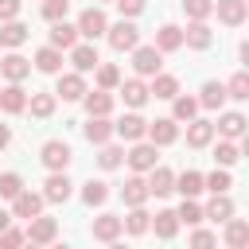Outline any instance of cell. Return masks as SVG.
<instances>
[{"label":"cell","mask_w":249,"mask_h":249,"mask_svg":"<svg viewBox=\"0 0 249 249\" xmlns=\"http://www.w3.org/2000/svg\"><path fill=\"white\" fill-rule=\"evenodd\" d=\"M105 35H109V47H113V51H132V47L140 43V27H136L132 19H121V23L105 27Z\"/></svg>","instance_id":"1"},{"label":"cell","mask_w":249,"mask_h":249,"mask_svg":"<svg viewBox=\"0 0 249 249\" xmlns=\"http://www.w3.org/2000/svg\"><path fill=\"white\" fill-rule=\"evenodd\" d=\"M144 136H148L156 148H163V144H175V140H179V121H175V117H156V121L144 128Z\"/></svg>","instance_id":"2"},{"label":"cell","mask_w":249,"mask_h":249,"mask_svg":"<svg viewBox=\"0 0 249 249\" xmlns=\"http://www.w3.org/2000/svg\"><path fill=\"white\" fill-rule=\"evenodd\" d=\"M39 160H43L51 171H66V167H70V160H74V152H70V144H66V140H47V144H43V152H39Z\"/></svg>","instance_id":"3"},{"label":"cell","mask_w":249,"mask_h":249,"mask_svg":"<svg viewBox=\"0 0 249 249\" xmlns=\"http://www.w3.org/2000/svg\"><path fill=\"white\" fill-rule=\"evenodd\" d=\"M23 237H27L31 245H51V241L58 237V222L35 214V218H27V233H23Z\"/></svg>","instance_id":"4"},{"label":"cell","mask_w":249,"mask_h":249,"mask_svg":"<svg viewBox=\"0 0 249 249\" xmlns=\"http://www.w3.org/2000/svg\"><path fill=\"white\" fill-rule=\"evenodd\" d=\"M74 27H78V35H86V39H101V35H105V27H109V19H105V12L93 4V8H86V12L78 16V23H74Z\"/></svg>","instance_id":"5"},{"label":"cell","mask_w":249,"mask_h":249,"mask_svg":"<svg viewBox=\"0 0 249 249\" xmlns=\"http://www.w3.org/2000/svg\"><path fill=\"white\" fill-rule=\"evenodd\" d=\"M132 66H136V74L140 78H152V74H160V66H163V54L156 51V47H132Z\"/></svg>","instance_id":"6"},{"label":"cell","mask_w":249,"mask_h":249,"mask_svg":"<svg viewBox=\"0 0 249 249\" xmlns=\"http://www.w3.org/2000/svg\"><path fill=\"white\" fill-rule=\"evenodd\" d=\"M128 167L132 171H152L156 163H160V156H156V144L148 140V144H140V140H132V148H128Z\"/></svg>","instance_id":"7"},{"label":"cell","mask_w":249,"mask_h":249,"mask_svg":"<svg viewBox=\"0 0 249 249\" xmlns=\"http://www.w3.org/2000/svg\"><path fill=\"white\" fill-rule=\"evenodd\" d=\"M214 12L226 27H241L249 16V0H214Z\"/></svg>","instance_id":"8"},{"label":"cell","mask_w":249,"mask_h":249,"mask_svg":"<svg viewBox=\"0 0 249 249\" xmlns=\"http://www.w3.org/2000/svg\"><path fill=\"white\" fill-rule=\"evenodd\" d=\"M82 93H86V78L74 70V74H62L58 70V86H54V97H62V101H82Z\"/></svg>","instance_id":"9"},{"label":"cell","mask_w":249,"mask_h":249,"mask_svg":"<svg viewBox=\"0 0 249 249\" xmlns=\"http://www.w3.org/2000/svg\"><path fill=\"white\" fill-rule=\"evenodd\" d=\"M74 195V183L66 179V171H51V179L43 183V198L47 202H66Z\"/></svg>","instance_id":"10"},{"label":"cell","mask_w":249,"mask_h":249,"mask_svg":"<svg viewBox=\"0 0 249 249\" xmlns=\"http://www.w3.org/2000/svg\"><path fill=\"white\" fill-rule=\"evenodd\" d=\"M43 195H35V191H19L16 198H12V218H35V214H43Z\"/></svg>","instance_id":"11"},{"label":"cell","mask_w":249,"mask_h":249,"mask_svg":"<svg viewBox=\"0 0 249 249\" xmlns=\"http://www.w3.org/2000/svg\"><path fill=\"white\" fill-rule=\"evenodd\" d=\"M144 183H148V195H160V198H163V195H171V191H175V171L156 163V167L148 171V179H144Z\"/></svg>","instance_id":"12"},{"label":"cell","mask_w":249,"mask_h":249,"mask_svg":"<svg viewBox=\"0 0 249 249\" xmlns=\"http://www.w3.org/2000/svg\"><path fill=\"white\" fill-rule=\"evenodd\" d=\"M183 43H187V47H195V51H206V47L214 43V31L206 27V19H191V23H187V31H183Z\"/></svg>","instance_id":"13"},{"label":"cell","mask_w":249,"mask_h":249,"mask_svg":"<svg viewBox=\"0 0 249 249\" xmlns=\"http://www.w3.org/2000/svg\"><path fill=\"white\" fill-rule=\"evenodd\" d=\"M70 62H74L78 74H89L101 58H97V47H93V43H74V47H70Z\"/></svg>","instance_id":"14"},{"label":"cell","mask_w":249,"mask_h":249,"mask_svg":"<svg viewBox=\"0 0 249 249\" xmlns=\"http://www.w3.org/2000/svg\"><path fill=\"white\" fill-rule=\"evenodd\" d=\"M82 101H86V113L89 117H109L113 113V93L109 89H86Z\"/></svg>","instance_id":"15"},{"label":"cell","mask_w":249,"mask_h":249,"mask_svg":"<svg viewBox=\"0 0 249 249\" xmlns=\"http://www.w3.org/2000/svg\"><path fill=\"white\" fill-rule=\"evenodd\" d=\"M0 74H4L8 82H23V78L31 74V62H27L23 54H16V51H12V54H0Z\"/></svg>","instance_id":"16"},{"label":"cell","mask_w":249,"mask_h":249,"mask_svg":"<svg viewBox=\"0 0 249 249\" xmlns=\"http://www.w3.org/2000/svg\"><path fill=\"white\" fill-rule=\"evenodd\" d=\"M23 109H27L23 86H19V82H8V86L0 89V113H23Z\"/></svg>","instance_id":"17"},{"label":"cell","mask_w":249,"mask_h":249,"mask_svg":"<svg viewBox=\"0 0 249 249\" xmlns=\"http://www.w3.org/2000/svg\"><path fill=\"white\" fill-rule=\"evenodd\" d=\"M27 35H31V31H27V23H19V19H4V23H0V47H12V51H16V47L27 43Z\"/></svg>","instance_id":"18"},{"label":"cell","mask_w":249,"mask_h":249,"mask_svg":"<svg viewBox=\"0 0 249 249\" xmlns=\"http://www.w3.org/2000/svg\"><path fill=\"white\" fill-rule=\"evenodd\" d=\"M160 54H171V51H179L183 47V27H175V23H163L160 31H156V43H152Z\"/></svg>","instance_id":"19"},{"label":"cell","mask_w":249,"mask_h":249,"mask_svg":"<svg viewBox=\"0 0 249 249\" xmlns=\"http://www.w3.org/2000/svg\"><path fill=\"white\" fill-rule=\"evenodd\" d=\"M144 128H148V121H144L140 113H124V117L113 124V132H117L121 140H140V136H144Z\"/></svg>","instance_id":"20"},{"label":"cell","mask_w":249,"mask_h":249,"mask_svg":"<svg viewBox=\"0 0 249 249\" xmlns=\"http://www.w3.org/2000/svg\"><path fill=\"white\" fill-rule=\"evenodd\" d=\"M74 43H78V27H74V23H66V19H54V23H51V47L70 51Z\"/></svg>","instance_id":"21"},{"label":"cell","mask_w":249,"mask_h":249,"mask_svg":"<svg viewBox=\"0 0 249 249\" xmlns=\"http://www.w3.org/2000/svg\"><path fill=\"white\" fill-rule=\"evenodd\" d=\"M35 70H39V74H58V70H62V51L51 47V43L39 47V51H35Z\"/></svg>","instance_id":"22"},{"label":"cell","mask_w":249,"mask_h":249,"mask_svg":"<svg viewBox=\"0 0 249 249\" xmlns=\"http://www.w3.org/2000/svg\"><path fill=\"white\" fill-rule=\"evenodd\" d=\"M210 140H214V121H195L191 117L187 121V144L191 148H206Z\"/></svg>","instance_id":"23"},{"label":"cell","mask_w":249,"mask_h":249,"mask_svg":"<svg viewBox=\"0 0 249 249\" xmlns=\"http://www.w3.org/2000/svg\"><path fill=\"white\" fill-rule=\"evenodd\" d=\"M121 198H124V206H144L152 195H148V183H144L140 175H132V179H124V187H121Z\"/></svg>","instance_id":"24"},{"label":"cell","mask_w":249,"mask_h":249,"mask_svg":"<svg viewBox=\"0 0 249 249\" xmlns=\"http://www.w3.org/2000/svg\"><path fill=\"white\" fill-rule=\"evenodd\" d=\"M124 230H121V218L117 214H101L93 218V241H117Z\"/></svg>","instance_id":"25"},{"label":"cell","mask_w":249,"mask_h":249,"mask_svg":"<svg viewBox=\"0 0 249 249\" xmlns=\"http://www.w3.org/2000/svg\"><path fill=\"white\" fill-rule=\"evenodd\" d=\"M121 86V97H124V105H132V109H140L152 93H148V86L140 82V78H128V82H117Z\"/></svg>","instance_id":"26"},{"label":"cell","mask_w":249,"mask_h":249,"mask_svg":"<svg viewBox=\"0 0 249 249\" xmlns=\"http://www.w3.org/2000/svg\"><path fill=\"white\" fill-rule=\"evenodd\" d=\"M245 124H249V121H245L241 113H222L218 124H214V132H222L226 140H237V136H245Z\"/></svg>","instance_id":"27"},{"label":"cell","mask_w":249,"mask_h":249,"mask_svg":"<svg viewBox=\"0 0 249 249\" xmlns=\"http://www.w3.org/2000/svg\"><path fill=\"white\" fill-rule=\"evenodd\" d=\"M148 222H152V214L144 206H128V218H121V230L132 233V237H140V233H148Z\"/></svg>","instance_id":"28"},{"label":"cell","mask_w":249,"mask_h":249,"mask_svg":"<svg viewBox=\"0 0 249 249\" xmlns=\"http://www.w3.org/2000/svg\"><path fill=\"white\" fill-rule=\"evenodd\" d=\"M148 230H156V237H163V241H171L175 233H179V218H175V210H160L152 222H148Z\"/></svg>","instance_id":"29"},{"label":"cell","mask_w":249,"mask_h":249,"mask_svg":"<svg viewBox=\"0 0 249 249\" xmlns=\"http://www.w3.org/2000/svg\"><path fill=\"white\" fill-rule=\"evenodd\" d=\"M202 218H210V222H226V218H233V202H230V195H226V191L214 195L210 206H202Z\"/></svg>","instance_id":"30"},{"label":"cell","mask_w":249,"mask_h":249,"mask_svg":"<svg viewBox=\"0 0 249 249\" xmlns=\"http://www.w3.org/2000/svg\"><path fill=\"white\" fill-rule=\"evenodd\" d=\"M226 245H230V249L249 245V222H245V218H226Z\"/></svg>","instance_id":"31"},{"label":"cell","mask_w":249,"mask_h":249,"mask_svg":"<svg viewBox=\"0 0 249 249\" xmlns=\"http://www.w3.org/2000/svg\"><path fill=\"white\" fill-rule=\"evenodd\" d=\"M148 93H156V97L171 101V97L179 93V78H175V74H152V86H148Z\"/></svg>","instance_id":"32"},{"label":"cell","mask_w":249,"mask_h":249,"mask_svg":"<svg viewBox=\"0 0 249 249\" xmlns=\"http://www.w3.org/2000/svg\"><path fill=\"white\" fill-rule=\"evenodd\" d=\"M82 132H86V140H89V144H105V140L113 136V124H109V117H89Z\"/></svg>","instance_id":"33"},{"label":"cell","mask_w":249,"mask_h":249,"mask_svg":"<svg viewBox=\"0 0 249 249\" xmlns=\"http://www.w3.org/2000/svg\"><path fill=\"white\" fill-rule=\"evenodd\" d=\"M198 105H202V109H222V105H226V86H222V82H206Z\"/></svg>","instance_id":"34"},{"label":"cell","mask_w":249,"mask_h":249,"mask_svg":"<svg viewBox=\"0 0 249 249\" xmlns=\"http://www.w3.org/2000/svg\"><path fill=\"white\" fill-rule=\"evenodd\" d=\"M101 148V156H97V163H101V171H117L121 163H124V148H117V144H97Z\"/></svg>","instance_id":"35"},{"label":"cell","mask_w":249,"mask_h":249,"mask_svg":"<svg viewBox=\"0 0 249 249\" xmlns=\"http://www.w3.org/2000/svg\"><path fill=\"white\" fill-rule=\"evenodd\" d=\"M175 191H179L183 198L202 195V175H198V171H183V175H175Z\"/></svg>","instance_id":"36"},{"label":"cell","mask_w":249,"mask_h":249,"mask_svg":"<svg viewBox=\"0 0 249 249\" xmlns=\"http://www.w3.org/2000/svg\"><path fill=\"white\" fill-rule=\"evenodd\" d=\"M230 187H233V179H230V171H226V167H218V171L202 175V191H210V195H222V191H230Z\"/></svg>","instance_id":"37"},{"label":"cell","mask_w":249,"mask_h":249,"mask_svg":"<svg viewBox=\"0 0 249 249\" xmlns=\"http://www.w3.org/2000/svg\"><path fill=\"white\" fill-rule=\"evenodd\" d=\"M54 93H31L27 97V109H31V117H51L54 113Z\"/></svg>","instance_id":"38"},{"label":"cell","mask_w":249,"mask_h":249,"mask_svg":"<svg viewBox=\"0 0 249 249\" xmlns=\"http://www.w3.org/2000/svg\"><path fill=\"white\" fill-rule=\"evenodd\" d=\"M171 101H175V109H171V117H175V121H191V117L198 113V97H187V93H175Z\"/></svg>","instance_id":"39"},{"label":"cell","mask_w":249,"mask_h":249,"mask_svg":"<svg viewBox=\"0 0 249 249\" xmlns=\"http://www.w3.org/2000/svg\"><path fill=\"white\" fill-rule=\"evenodd\" d=\"M82 198H86V206H101V202L109 198V183H101V179H89V183L82 187Z\"/></svg>","instance_id":"40"},{"label":"cell","mask_w":249,"mask_h":249,"mask_svg":"<svg viewBox=\"0 0 249 249\" xmlns=\"http://www.w3.org/2000/svg\"><path fill=\"white\" fill-rule=\"evenodd\" d=\"M93 70H97V89H117V82H121V70H117L113 62H97Z\"/></svg>","instance_id":"41"},{"label":"cell","mask_w":249,"mask_h":249,"mask_svg":"<svg viewBox=\"0 0 249 249\" xmlns=\"http://www.w3.org/2000/svg\"><path fill=\"white\" fill-rule=\"evenodd\" d=\"M214 160H218V167H233V163L241 160V148H237L233 140H222V144L214 148Z\"/></svg>","instance_id":"42"},{"label":"cell","mask_w":249,"mask_h":249,"mask_svg":"<svg viewBox=\"0 0 249 249\" xmlns=\"http://www.w3.org/2000/svg\"><path fill=\"white\" fill-rule=\"evenodd\" d=\"M226 97H233V101H245V97H249V74H245V70H237V74L230 78Z\"/></svg>","instance_id":"43"},{"label":"cell","mask_w":249,"mask_h":249,"mask_svg":"<svg viewBox=\"0 0 249 249\" xmlns=\"http://www.w3.org/2000/svg\"><path fill=\"white\" fill-rule=\"evenodd\" d=\"M175 218L187 222V226H198V222H202V206H198L195 198H183V206L175 210Z\"/></svg>","instance_id":"44"},{"label":"cell","mask_w":249,"mask_h":249,"mask_svg":"<svg viewBox=\"0 0 249 249\" xmlns=\"http://www.w3.org/2000/svg\"><path fill=\"white\" fill-rule=\"evenodd\" d=\"M19 191H23V179H19L16 171H4V175H0V198H16Z\"/></svg>","instance_id":"45"},{"label":"cell","mask_w":249,"mask_h":249,"mask_svg":"<svg viewBox=\"0 0 249 249\" xmlns=\"http://www.w3.org/2000/svg\"><path fill=\"white\" fill-rule=\"evenodd\" d=\"M66 12H70V0H43V19H47V23L66 19Z\"/></svg>","instance_id":"46"},{"label":"cell","mask_w":249,"mask_h":249,"mask_svg":"<svg viewBox=\"0 0 249 249\" xmlns=\"http://www.w3.org/2000/svg\"><path fill=\"white\" fill-rule=\"evenodd\" d=\"M183 12H187V19H206L214 12V0H183Z\"/></svg>","instance_id":"47"},{"label":"cell","mask_w":249,"mask_h":249,"mask_svg":"<svg viewBox=\"0 0 249 249\" xmlns=\"http://www.w3.org/2000/svg\"><path fill=\"white\" fill-rule=\"evenodd\" d=\"M113 4H117L121 19H132V16H140V12H144V0H113Z\"/></svg>","instance_id":"48"},{"label":"cell","mask_w":249,"mask_h":249,"mask_svg":"<svg viewBox=\"0 0 249 249\" xmlns=\"http://www.w3.org/2000/svg\"><path fill=\"white\" fill-rule=\"evenodd\" d=\"M23 241H27V237H23L19 230H12V226H4V230H0V245H4V249H12V245H23Z\"/></svg>","instance_id":"49"},{"label":"cell","mask_w":249,"mask_h":249,"mask_svg":"<svg viewBox=\"0 0 249 249\" xmlns=\"http://www.w3.org/2000/svg\"><path fill=\"white\" fill-rule=\"evenodd\" d=\"M19 8H23V0H0V23L4 19H19Z\"/></svg>","instance_id":"50"},{"label":"cell","mask_w":249,"mask_h":249,"mask_svg":"<svg viewBox=\"0 0 249 249\" xmlns=\"http://www.w3.org/2000/svg\"><path fill=\"white\" fill-rule=\"evenodd\" d=\"M214 241H218V237H214L210 230H195V233H191V245H198V249H206V245H214Z\"/></svg>","instance_id":"51"},{"label":"cell","mask_w":249,"mask_h":249,"mask_svg":"<svg viewBox=\"0 0 249 249\" xmlns=\"http://www.w3.org/2000/svg\"><path fill=\"white\" fill-rule=\"evenodd\" d=\"M8 144H12V128H8V124H0V152H4Z\"/></svg>","instance_id":"52"},{"label":"cell","mask_w":249,"mask_h":249,"mask_svg":"<svg viewBox=\"0 0 249 249\" xmlns=\"http://www.w3.org/2000/svg\"><path fill=\"white\" fill-rule=\"evenodd\" d=\"M4 226H12V214H8V210H0V230H4Z\"/></svg>","instance_id":"53"},{"label":"cell","mask_w":249,"mask_h":249,"mask_svg":"<svg viewBox=\"0 0 249 249\" xmlns=\"http://www.w3.org/2000/svg\"><path fill=\"white\" fill-rule=\"evenodd\" d=\"M93 4H109V0H93Z\"/></svg>","instance_id":"54"}]
</instances>
